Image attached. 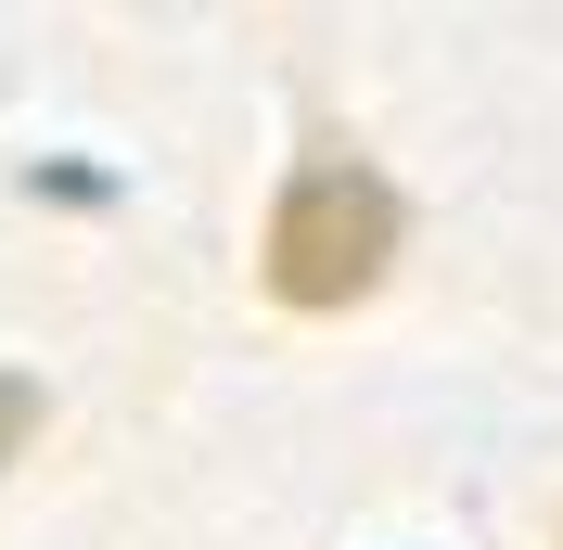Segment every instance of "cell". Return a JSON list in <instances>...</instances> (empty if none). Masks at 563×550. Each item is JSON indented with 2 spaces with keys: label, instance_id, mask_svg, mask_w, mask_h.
<instances>
[{
  "label": "cell",
  "instance_id": "1",
  "mask_svg": "<svg viewBox=\"0 0 563 550\" xmlns=\"http://www.w3.org/2000/svg\"><path fill=\"white\" fill-rule=\"evenodd\" d=\"M397 256V193L358 167L346 141H320L308 167L282 179V218H269V295L282 308H358Z\"/></svg>",
  "mask_w": 563,
  "mask_h": 550
},
{
  "label": "cell",
  "instance_id": "2",
  "mask_svg": "<svg viewBox=\"0 0 563 550\" xmlns=\"http://www.w3.org/2000/svg\"><path fill=\"white\" fill-rule=\"evenodd\" d=\"M26 436H38V384H13V372H0V461H13Z\"/></svg>",
  "mask_w": 563,
  "mask_h": 550
}]
</instances>
